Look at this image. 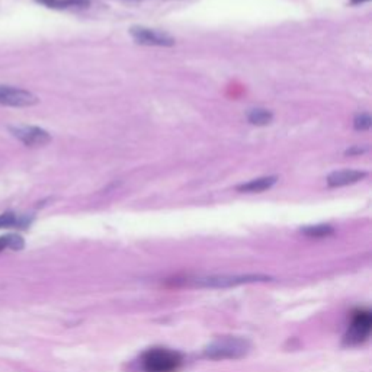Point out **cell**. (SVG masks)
Returning a JSON list of instances; mask_svg holds the SVG:
<instances>
[{"label": "cell", "instance_id": "1", "mask_svg": "<svg viewBox=\"0 0 372 372\" xmlns=\"http://www.w3.org/2000/svg\"><path fill=\"white\" fill-rule=\"evenodd\" d=\"M182 355L168 348L148 349L141 356L145 372H176L182 365Z\"/></svg>", "mask_w": 372, "mask_h": 372}, {"label": "cell", "instance_id": "2", "mask_svg": "<svg viewBox=\"0 0 372 372\" xmlns=\"http://www.w3.org/2000/svg\"><path fill=\"white\" fill-rule=\"evenodd\" d=\"M249 342L240 337H221L208 345L204 351L211 360H237L249 352Z\"/></svg>", "mask_w": 372, "mask_h": 372}, {"label": "cell", "instance_id": "3", "mask_svg": "<svg viewBox=\"0 0 372 372\" xmlns=\"http://www.w3.org/2000/svg\"><path fill=\"white\" fill-rule=\"evenodd\" d=\"M269 278L260 275H218V276H205V278H193L188 281V285L201 287V288H229L247 284V282H258L266 281Z\"/></svg>", "mask_w": 372, "mask_h": 372}, {"label": "cell", "instance_id": "4", "mask_svg": "<svg viewBox=\"0 0 372 372\" xmlns=\"http://www.w3.org/2000/svg\"><path fill=\"white\" fill-rule=\"evenodd\" d=\"M372 317L368 310H358L353 312V317L346 333V344L348 345H360L366 340L371 332Z\"/></svg>", "mask_w": 372, "mask_h": 372}, {"label": "cell", "instance_id": "5", "mask_svg": "<svg viewBox=\"0 0 372 372\" xmlns=\"http://www.w3.org/2000/svg\"><path fill=\"white\" fill-rule=\"evenodd\" d=\"M38 102V98L24 91V89L12 87V86H0V103L6 107H15V108H22V107H33Z\"/></svg>", "mask_w": 372, "mask_h": 372}, {"label": "cell", "instance_id": "6", "mask_svg": "<svg viewBox=\"0 0 372 372\" xmlns=\"http://www.w3.org/2000/svg\"><path fill=\"white\" fill-rule=\"evenodd\" d=\"M131 37L139 44L144 46H159V47H170L175 44V39L165 33L156 31V29L144 28V26H134L131 28Z\"/></svg>", "mask_w": 372, "mask_h": 372}, {"label": "cell", "instance_id": "7", "mask_svg": "<svg viewBox=\"0 0 372 372\" xmlns=\"http://www.w3.org/2000/svg\"><path fill=\"white\" fill-rule=\"evenodd\" d=\"M10 131L15 137L21 140L28 147H41L51 141L50 134L39 127L19 125V127H12Z\"/></svg>", "mask_w": 372, "mask_h": 372}, {"label": "cell", "instance_id": "8", "mask_svg": "<svg viewBox=\"0 0 372 372\" xmlns=\"http://www.w3.org/2000/svg\"><path fill=\"white\" fill-rule=\"evenodd\" d=\"M366 176L365 172H361V170H337V172H333L329 175V177H327V184H329V186L332 188H339V186H346V185H352V184H356L362 181L364 177Z\"/></svg>", "mask_w": 372, "mask_h": 372}, {"label": "cell", "instance_id": "9", "mask_svg": "<svg viewBox=\"0 0 372 372\" xmlns=\"http://www.w3.org/2000/svg\"><path fill=\"white\" fill-rule=\"evenodd\" d=\"M275 182H276L275 176L259 177V179H253L247 184L237 186V191H240V192H262V191L272 188L275 185Z\"/></svg>", "mask_w": 372, "mask_h": 372}, {"label": "cell", "instance_id": "10", "mask_svg": "<svg viewBox=\"0 0 372 372\" xmlns=\"http://www.w3.org/2000/svg\"><path fill=\"white\" fill-rule=\"evenodd\" d=\"M25 246V240L19 234H6L0 237V251L2 250H21Z\"/></svg>", "mask_w": 372, "mask_h": 372}, {"label": "cell", "instance_id": "11", "mask_svg": "<svg viewBox=\"0 0 372 372\" xmlns=\"http://www.w3.org/2000/svg\"><path fill=\"white\" fill-rule=\"evenodd\" d=\"M272 112L267 109H253L249 114V121L255 125H267L272 121Z\"/></svg>", "mask_w": 372, "mask_h": 372}, {"label": "cell", "instance_id": "12", "mask_svg": "<svg viewBox=\"0 0 372 372\" xmlns=\"http://www.w3.org/2000/svg\"><path fill=\"white\" fill-rule=\"evenodd\" d=\"M304 234L310 236V237H324V236H329L333 233V229L330 226L327 224H320V226H310V227H305L303 230Z\"/></svg>", "mask_w": 372, "mask_h": 372}, {"label": "cell", "instance_id": "13", "mask_svg": "<svg viewBox=\"0 0 372 372\" xmlns=\"http://www.w3.org/2000/svg\"><path fill=\"white\" fill-rule=\"evenodd\" d=\"M19 224H21L19 218L10 211L3 213L2 215H0V229H10V227L19 226Z\"/></svg>", "mask_w": 372, "mask_h": 372}, {"label": "cell", "instance_id": "14", "mask_svg": "<svg viewBox=\"0 0 372 372\" xmlns=\"http://www.w3.org/2000/svg\"><path fill=\"white\" fill-rule=\"evenodd\" d=\"M371 124H372V120H371V116L368 114H361L355 118V128L356 130H368L371 128Z\"/></svg>", "mask_w": 372, "mask_h": 372}, {"label": "cell", "instance_id": "15", "mask_svg": "<svg viewBox=\"0 0 372 372\" xmlns=\"http://www.w3.org/2000/svg\"><path fill=\"white\" fill-rule=\"evenodd\" d=\"M352 2L353 3H364V2H366V0H352Z\"/></svg>", "mask_w": 372, "mask_h": 372}]
</instances>
